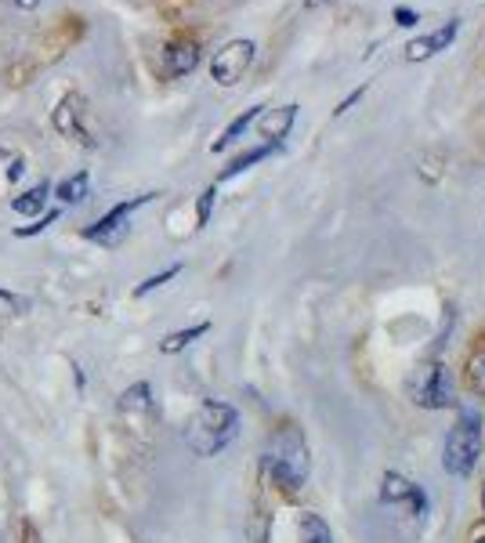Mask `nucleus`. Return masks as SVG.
I'll use <instances>...</instances> for the list:
<instances>
[{"label":"nucleus","instance_id":"f257e3e1","mask_svg":"<svg viewBox=\"0 0 485 543\" xmlns=\"http://www.w3.org/2000/svg\"><path fill=\"white\" fill-rule=\"evenodd\" d=\"M265 475L272 478V486L286 496H294L297 489H305L308 475H312V453H308L305 431L297 428V424H283V428L268 439Z\"/></svg>","mask_w":485,"mask_h":543},{"label":"nucleus","instance_id":"f03ea898","mask_svg":"<svg viewBox=\"0 0 485 543\" xmlns=\"http://www.w3.org/2000/svg\"><path fill=\"white\" fill-rule=\"evenodd\" d=\"M236 435H239V410L221 399H207L189 417V424H185V446L203 460L225 453L236 442Z\"/></svg>","mask_w":485,"mask_h":543},{"label":"nucleus","instance_id":"7ed1b4c3","mask_svg":"<svg viewBox=\"0 0 485 543\" xmlns=\"http://www.w3.org/2000/svg\"><path fill=\"white\" fill-rule=\"evenodd\" d=\"M478 457H482V417L475 410H460L442 446V471L453 478H471Z\"/></svg>","mask_w":485,"mask_h":543},{"label":"nucleus","instance_id":"20e7f679","mask_svg":"<svg viewBox=\"0 0 485 543\" xmlns=\"http://www.w3.org/2000/svg\"><path fill=\"white\" fill-rule=\"evenodd\" d=\"M257 44L250 37H236L229 44H221L210 58V80L218 87H236L239 80L247 77V69L254 66Z\"/></svg>","mask_w":485,"mask_h":543},{"label":"nucleus","instance_id":"39448f33","mask_svg":"<svg viewBox=\"0 0 485 543\" xmlns=\"http://www.w3.org/2000/svg\"><path fill=\"white\" fill-rule=\"evenodd\" d=\"M156 192H142V196H131V200L116 203L109 214H102V218L95 221V225H87L84 229V239H91V243H102V247H116V243H124L127 232H131V214L138 207H145V203H153Z\"/></svg>","mask_w":485,"mask_h":543},{"label":"nucleus","instance_id":"423d86ee","mask_svg":"<svg viewBox=\"0 0 485 543\" xmlns=\"http://www.w3.org/2000/svg\"><path fill=\"white\" fill-rule=\"evenodd\" d=\"M87 98L80 95V91H69V95H62V102L55 105V113H51V124H55V131L62 134V138H69V142L84 145V149H98V138L95 131L87 127Z\"/></svg>","mask_w":485,"mask_h":543},{"label":"nucleus","instance_id":"0eeeda50","mask_svg":"<svg viewBox=\"0 0 485 543\" xmlns=\"http://www.w3.org/2000/svg\"><path fill=\"white\" fill-rule=\"evenodd\" d=\"M413 402L424 406V410H446V406H453V402H457V388H453V373H449V366L428 362V366L417 373Z\"/></svg>","mask_w":485,"mask_h":543},{"label":"nucleus","instance_id":"6e6552de","mask_svg":"<svg viewBox=\"0 0 485 543\" xmlns=\"http://www.w3.org/2000/svg\"><path fill=\"white\" fill-rule=\"evenodd\" d=\"M84 37H87V22L80 19V15H62V19L40 37V62H58V58H66Z\"/></svg>","mask_w":485,"mask_h":543},{"label":"nucleus","instance_id":"1a4fd4ad","mask_svg":"<svg viewBox=\"0 0 485 543\" xmlns=\"http://www.w3.org/2000/svg\"><path fill=\"white\" fill-rule=\"evenodd\" d=\"M457 33H460V19H449L446 26L435 29V33H424V37L409 40V44H406V62H428V58L442 55L446 48H453Z\"/></svg>","mask_w":485,"mask_h":543},{"label":"nucleus","instance_id":"9d476101","mask_svg":"<svg viewBox=\"0 0 485 543\" xmlns=\"http://www.w3.org/2000/svg\"><path fill=\"white\" fill-rule=\"evenodd\" d=\"M200 66V44L192 37H174L167 48H163V69H167V77H189L196 73Z\"/></svg>","mask_w":485,"mask_h":543},{"label":"nucleus","instance_id":"9b49d317","mask_svg":"<svg viewBox=\"0 0 485 543\" xmlns=\"http://www.w3.org/2000/svg\"><path fill=\"white\" fill-rule=\"evenodd\" d=\"M294 124H297V105L294 102L279 105V109H265V113L257 116V131H261V138H265L268 145L283 142Z\"/></svg>","mask_w":485,"mask_h":543},{"label":"nucleus","instance_id":"f8f14e48","mask_svg":"<svg viewBox=\"0 0 485 543\" xmlns=\"http://www.w3.org/2000/svg\"><path fill=\"white\" fill-rule=\"evenodd\" d=\"M265 113V105H250V109H243V113L236 116V120H232L229 127H225V131H221V138L214 145H210V153H225V149H229V145H236L239 138H243V134L250 131V127L257 124V116Z\"/></svg>","mask_w":485,"mask_h":543},{"label":"nucleus","instance_id":"ddd939ff","mask_svg":"<svg viewBox=\"0 0 485 543\" xmlns=\"http://www.w3.org/2000/svg\"><path fill=\"white\" fill-rule=\"evenodd\" d=\"M87 189H91V174L87 171H77V174H69V178H62L55 185L58 207H77V203H84Z\"/></svg>","mask_w":485,"mask_h":543},{"label":"nucleus","instance_id":"4468645a","mask_svg":"<svg viewBox=\"0 0 485 543\" xmlns=\"http://www.w3.org/2000/svg\"><path fill=\"white\" fill-rule=\"evenodd\" d=\"M297 533H301V543H337L326 518H319L315 511H301L297 515Z\"/></svg>","mask_w":485,"mask_h":543},{"label":"nucleus","instance_id":"2eb2a0df","mask_svg":"<svg viewBox=\"0 0 485 543\" xmlns=\"http://www.w3.org/2000/svg\"><path fill=\"white\" fill-rule=\"evenodd\" d=\"M48 192H51V185L48 181H40V185H33L29 192L15 196V200H11V210L22 214V218H37V214H44V207H48Z\"/></svg>","mask_w":485,"mask_h":543},{"label":"nucleus","instance_id":"dca6fc26","mask_svg":"<svg viewBox=\"0 0 485 543\" xmlns=\"http://www.w3.org/2000/svg\"><path fill=\"white\" fill-rule=\"evenodd\" d=\"M420 486H413L406 475H399V471H388V475L381 478V504H406V500H413V493H417Z\"/></svg>","mask_w":485,"mask_h":543},{"label":"nucleus","instance_id":"f3484780","mask_svg":"<svg viewBox=\"0 0 485 543\" xmlns=\"http://www.w3.org/2000/svg\"><path fill=\"white\" fill-rule=\"evenodd\" d=\"M210 330V323H192V326H185V330H174V334H167L160 341V352L163 355H178V352H185L192 341H200L203 334Z\"/></svg>","mask_w":485,"mask_h":543},{"label":"nucleus","instance_id":"a211bd4d","mask_svg":"<svg viewBox=\"0 0 485 543\" xmlns=\"http://www.w3.org/2000/svg\"><path fill=\"white\" fill-rule=\"evenodd\" d=\"M464 384L475 395H485V344H478L475 352L467 355V366H464Z\"/></svg>","mask_w":485,"mask_h":543},{"label":"nucleus","instance_id":"6ab92c4d","mask_svg":"<svg viewBox=\"0 0 485 543\" xmlns=\"http://www.w3.org/2000/svg\"><path fill=\"white\" fill-rule=\"evenodd\" d=\"M120 410L124 413H145V410H153V388L149 384H131V388L120 395Z\"/></svg>","mask_w":485,"mask_h":543},{"label":"nucleus","instance_id":"aec40b11","mask_svg":"<svg viewBox=\"0 0 485 543\" xmlns=\"http://www.w3.org/2000/svg\"><path fill=\"white\" fill-rule=\"evenodd\" d=\"M272 149H279V145H257V149H250V153H243V156H236V160L221 171V181H229V178H236V174H243V171H250L254 163H261L265 156H272Z\"/></svg>","mask_w":485,"mask_h":543},{"label":"nucleus","instance_id":"412c9836","mask_svg":"<svg viewBox=\"0 0 485 543\" xmlns=\"http://www.w3.org/2000/svg\"><path fill=\"white\" fill-rule=\"evenodd\" d=\"M33 73H37V62L19 58V62H11V66L4 69V80H8L11 87H26L29 80H33Z\"/></svg>","mask_w":485,"mask_h":543},{"label":"nucleus","instance_id":"4be33fe9","mask_svg":"<svg viewBox=\"0 0 485 543\" xmlns=\"http://www.w3.org/2000/svg\"><path fill=\"white\" fill-rule=\"evenodd\" d=\"M181 272V265H171V268H163V272H156V276H149L145 283L134 286V297H145V294H153V290H160L163 283H171L174 276Z\"/></svg>","mask_w":485,"mask_h":543},{"label":"nucleus","instance_id":"5701e85b","mask_svg":"<svg viewBox=\"0 0 485 543\" xmlns=\"http://www.w3.org/2000/svg\"><path fill=\"white\" fill-rule=\"evenodd\" d=\"M58 218H62V207H55V210H44V214H40V218L33 221V225H22V229H15V236H19V239L40 236V232L48 229V225H55Z\"/></svg>","mask_w":485,"mask_h":543},{"label":"nucleus","instance_id":"b1692460","mask_svg":"<svg viewBox=\"0 0 485 543\" xmlns=\"http://www.w3.org/2000/svg\"><path fill=\"white\" fill-rule=\"evenodd\" d=\"M214 203H218V185H210V189L200 192V200H196V225H207L210 214H214Z\"/></svg>","mask_w":485,"mask_h":543},{"label":"nucleus","instance_id":"393cba45","mask_svg":"<svg viewBox=\"0 0 485 543\" xmlns=\"http://www.w3.org/2000/svg\"><path fill=\"white\" fill-rule=\"evenodd\" d=\"M0 308L8 315H26L29 312V297L11 294V290H0Z\"/></svg>","mask_w":485,"mask_h":543},{"label":"nucleus","instance_id":"a878e982","mask_svg":"<svg viewBox=\"0 0 485 543\" xmlns=\"http://www.w3.org/2000/svg\"><path fill=\"white\" fill-rule=\"evenodd\" d=\"M391 19H395V26H402V29H413L420 22V15L413 8H406V4H402V8H395V15H391Z\"/></svg>","mask_w":485,"mask_h":543},{"label":"nucleus","instance_id":"bb28decb","mask_svg":"<svg viewBox=\"0 0 485 543\" xmlns=\"http://www.w3.org/2000/svg\"><path fill=\"white\" fill-rule=\"evenodd\" d=\"M362 95H366V84H362V87H355L352 95H348L341 105H337V109H333V116H344V113H348V109H352L355 102H362Z\"/></svg>","mask_w":485,"mask_h":543},{"label":"nucleus","instance_id":"cd10ccee","mask_svg":"<svg viewBox=\"0 0 485 543\" xmlns=\"http://www.w3.org/2000/svg\"><path fill=\"white\" fill-rule=\"evenodd\" d=\"M22 543H40L37 525H33V522H22Z\"/></svg>","mask_w":485,"mask_h":543},{"label":"nucleus","instance_id":"c85d7f7f","mask_svg":"<svg viewBox=\"0 0 485 543\" xmlns=\"http://www.w3.org/2000/svg\"><path fill=\"white\" fill-rule=\"evenodd\" d=\"M11 4H15L19 11H37L40 8V0H11Z\"/></svg>","mask_w":485,"mask_h":543},{"label":"nucleus","instance_id":"c756f323","mask_svg":"<svg viewBox=\"0 0 485 543\" xmlns=\"http://www.w3.org/2000/svg\"><path fill=\"white\" fill-rule=\"evenodd\" d=\"M22 167H26V163L22 160H11V167H8V178L15 181V178H22Z\"/></svg>","mask_w":485,"mask_h":543},{"label":"nucleus","instance_id":"7c9ffc66","mask_svg":"<svg viewBox=\"0 0 485 543\" xmlns=\"http://www.w3.org/2000/svg\"><path fill=\"white\" fill-rule=\"evenodd\" d=\"M323 4H330V0H305V8L315 11V8H323Z\"/></svg>","mask_w":485,"mask_h":543},{"label":"nucleus","instance_id":"2f4dec72","mask_svg":"<svg viewBox=\"0 0 485 543\" xmlns=\"http://www.w3.org/2000/svg\"><path fill=\"white\" fill-rule=\"evenodd\" d=\"M471 543H485V525L478 529V533H471Z\"/></svg>","mask_w":485,"mask_h":543},{"label":"nucleus","instance_id":"473e14b6","mask_svg":"<svg viewBox=\"0 0 485 543\" xmlns=\"http://www.w3.org/2000/svg\"><path fill=\"white\" fill-rule=\"evenodd\" d=\"M482 515H485V486H482Z\"/></svg>","mask_w":485,"mask_h":543},{"label":"nucleus","instance_id":"72a5a7b5","mask_svg":"<svg viewBox=\"0 0 485 543\" xmlns=\"http://www.w3.org/2000/svg\"><path fill=\"white\" fill-rule=\"evenodd\" d=\"M482 344H485V330H482Z\"/></svg>","mask_w":485,"mask_h":543}]
</instances>
